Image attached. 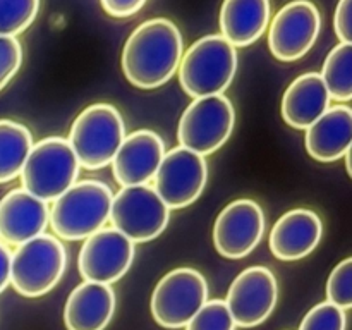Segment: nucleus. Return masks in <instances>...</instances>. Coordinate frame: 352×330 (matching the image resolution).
Masks as SVG:
<instances>
[{
    "instance_id": "nucleus-23",
    "label": "nucleus",
    "mask_w": 352,
    "mask_h": 330,
    "mask_svg": "<svg viewBox=\"0 0 352 330\" xmlns=\"http://www.w3.org/2000/svg\"><path fill=\"white\" fill-rule=\"evenodd\" d=\"M330 98L349 102L352 98V45L339 43L325 58L322 72Z\"/></svg>"
},
{
    "instance_id": "nucleus-17",
    "label": "nucleus",
    "mask_w": 352,
    "mask_h": 330,
    "mask_svg": "<svg viewBox=\"0 0 352 330\" xmlns=\"http://www.w3.org/2000/svg\"><path fill=\"white\" fill-rule=\"evenodd\" d=\"M322 236V219L309 208H294L275 222L268 244L278 260L298 261L316 250Z\"/></svg>"
},
{
    "instance_id": "nucleus-22",
    "label": "nucleus",
    "mask_w": 352,
    "mask_h": 330,
    "mask_svg": "<svg viewBox=\"0 0 352 330\" xmlns=\"http://www.w3.org/2000/svg\"><path fill=\"white\" fill-rule=\"evenodd\" d=\"M33 146V134L24 124L0 119V184L19 177Z\"/></svg>"
},
{
    "instance_id": "nucleus-28",
    "label": "nucleus",
    "mask_w": 352,
    "mask_h": 330,
    "mask_svg": "<svg viewBox=\"0 0 352 330\" xmlns=\"http://www.w3.org/2000/svg\"><path fill=\"white\" fill-rule=\"evenodd\" d=\"M23 64V47L14 36H0V91L12 81Z\"/></svg>"
},
{
    "instance_id": "nucleus-7",
    "label": "nucleus",
    "mask_w": 352,
    "mask_h": 330,
    "mask_svg": "<svg viewBox=\"0 0 352 330\" xmlns=\"http://www.w3.org/2000/svg\"><path fill=\"white\" fill-rule=\"evenodd\" d=\"M236 124L234 105L226 95L195 98L181 116L177 140L181 146L206 157L229 141Z\"/></svg>"
},
{
    "instance_id": "nucleus-16",
    "label": "nucleus",
    "mask_w": 352,
    "mask_h": 330,
    "mask_svg": "<svg viewBox=\"0 0 352 330\" xmlns=\"http://www.w3.org/2000/svg\"><path fill=\"white\" fill-rule=\"evenodd\" d=\"M50 206L26 189H10L0 199V241L7 246H19L40 236L48 227Z\"/></svg>"
},
{
    "instance_id": "nucleus-9",
    "label": "nucleus",
    "mask_w": 352,
    "mask_h": 330,
    "mask_svg": "<svg viewBox=\"0 0 352 330\" xmlns=\"http://www.w3.org/2000/svg\"><path fill=\"white\" fill-rule=\"evenodd\" d=\"M208 301V282L201 272L189 267L170 270L158 280L150 308L155 322L164 329H184Z\"/></svg>"
},
{
    "instance_id": "nucleus-3",
    "label": "nucleus",
    "mask_w": 352,
    "mask_h": 330,
    "mask_svg": "<svg viewBox=\"0 0 352 330\" xmlns=\"http://www.w3.org/2000/svg\"><path fill=\"white\" fill-rule=\"evenodd\" d=\"M237 64L236 47L222 34H206L182 54L179 82L191 98L223 95L236 78Z\"/></svg>"
},
{
    "instance_id": "nucleus-21",
    "label": "nucleus",
    "mask_w": 352,
    "mask_h": 330,
    "mask_svg": "<svg viewBox=\"0 0 352 330\" xmlns=\"http://www.w3.org/2000/svg\"><path fill=\"white\" fill-rule=\"evenodd\" d=\"M270 0H223L220 31L232 47H250L268 28Z\"/></svg>"
},
{
    "instance_id": "nucleus-29",
    "label": "nucleus",
    "mask_w": 352,
    "mask_h": 330,
    "mask_svg": "<svg viewBox=\"0 0 352 330\" xmlns=\"http://www.w3.org/2000/svg\"><path fill=\"white\" fill-rule=\"evenodd\" d=\"M351 12H352V0H339L336 9V19H333V28L340 43H351Z\"/></svg>"
},
{
    "instance_id": "nucleus-12",
    "label": "nucleus",
    "mask_w": 352,
    "mask_h": 330,
    "mask_svg": "<svg viewBox=\"0 0 352 330\" xmlns=\"http://www.w3.org/2000/svg\"><path fill=\"white\" fill-rule=\"evenodd\" d=\"M278 299V284L267 267H250L241 272L227 291L226 305L236 327L253 329L274 313Z\"/></svg>"
},
{
    "instance_id": "nucleus-13",
    "label": "nucleus",
    "mask_w": 352,
    "mask_h": 330,
    "mask_svg": "<svg viewBox=\"0 0 352 330\" xmlns=\"http://www.w3.org/2000/svg\"><path fill=\"white\" fill-rule=\"evenodd\" d=\"M134 243L113 227L86 237L79 250L78 268L85 280L109 284L120 280L134 261Z\"/></svg>"
},
{
    "instance_id": "nucleus-18",
    "label": "nucleus",
    "mask_w": 352,
    "mask_h": 330,
    "mask_svg": "<svg viewBox=\"0 0 352 330\" xmlns=\"http://www.w3.org/2000/svg\"><path fill=\"white\" fill-rule=\"evenodd\" d=\"M116 292L109 284L85 280L69 294L64 306L67 330H105L116 313Z\"/></svg>"
},
{
    "instance_id": "nucleus-10",
    "label": "nucleus",
    "mask_w": 352,
    "mask_h": 330,
    "mask_svg": "<svg viewBox=\"0 0 352 330\" xmlns=\"http://www.w3.org/2000/svg\"><path fill=\"white\" fill-rule=\"evenodd\" d=\"M153 181V189L168 208H186L205 191L208 165L201 155L184 146H175L165 151Z\"/></svg>"
},
{
    "instance_id": "nucleus-25",
    "label": "nucleus",
    "mask_w": 352,
    "mask_h": 330,
    "mask_svg": "<svg viewBox=\"0 0 352 330\" xmlns=\"http://www.w3.org/2000/svg\"><path fill=\"white\" fill-rule=\"evenodd\" d=\"M186 330H236L232 315L223 299L206 301L184 327Z\"/></svg>"
},
{
    "instance_id": "nucleus-19",
    "label": "nucleus",
    "mask_w": 352,
    "mask_h": 330,
    "mask_svg": "<svg viewBox=\"0 0 352 330\" xmlns=\"http://www.w3.org/2000/svg\"><path fill=\"white\" fill-rule=\"evenodd\" d=\"M306 151L322 164L340 160L352 144V110L349 105L329 107L318 120L306 129Z\"/></svg>"
},
{
    "instance_id": "nucleus-26",
    "label": "nucleus",
    "mask_w": 352,
    "mask_h": 330,
    "mask_svg": "<svg viewBox=\"0 0 352 330\" xmlns=\"http://www.w3.org/2000/svg\"><path fill=\"white\" fill-rule=\"evenodd\" d=\"M327 301L344 311L352 306V258L340 261L327 280Z\"/></svg>"
},
{
    "instance_id": "nucleus-2",
    "label": "nucleus",
    "mask_w": 352,
    "mask_h": 330,
    "mask_svg": "<svg viewBox=\"0 0 352 330\" xmlns=\"http://www.w3.org/2000/svg\"><path fill=\"white\" fill-rule=\"evenodd\" d=\"M112 198V189L105 182L96 179L76 181L50 206L48 223L55 237L79 241L103 229L110 217Z\"/></svg>"
},
{
    "instance_id": "nucleus-5",
    "label": "nucleus",
    "mask_w": 352,
    "mask_h": 330,
    "mask_svg": "<svg viewBox=\"0 0 352 330\" xmlns=\"http://www.w3.org/2000/svg\"><path fill=\"white\" fill-rule=\"evenodd\" d=\"M79 162L65 138L50 136L33 143L21 170V188L41 201L57 199L79 175Z\"/></svg>"
},
{
    "instance_id": "nucleus-30",
    "label": "nucleus",
    "mask_w": 352,
    "mask_h": 330,
    "mask_svg": "<svg viewBox=\"0 0 352 330\" xmlns=\"http://www.w3.org/2000/svg\"><path fill=\"white\" fill-rule=\"evenodd\" d=\"M103 10L112 17H131L140 12L146 0H100Z\"/></svg>"
},
{
    "instance_id": "nucleus-24",
    "label": "nucleus",
    "mask_w": 352,
    "mask_h": 330,
    "mask_svg": "<svg viewBox=\"0 0 352 330\" xmlns=\"http://www.w3.org/2000/svg\"><path fill=\"white\" fill-rule=\"evenodd\" d=\"M41 0H0V36L26 31L40 12Z\"/></svg>"
},
{
    "instance_id": "nucleus-31",
    "label": "nucleus",
    "mask_w": 352,
    "mask_h": 330,
    "mask_svg": "<svg viewBox=\"0 0 352 330\" xmlns=\"http://www.w3.org/2000/svg\"><path fill=\"white\" fill-rule=\"evenodd\" d=\"M10 260H12V251L0 241V294L10 284Z\"/></svg>"
},
{
    "instance_id": "nucleus-20",
    "label": "nucleus",
    "mask_w": 352,
    "mask_h": 330,
    "mask_svg": "<svg viewBox=\"0 0 352 330\" xmlns=\"http://www.w3.org/2000/svg\"><path fill=\"white\" fill-rule=\"evenodd\" d=\"M330 95L320 72L296 78L282 98V117L294 129H308L330 107Z\"/></svg>"
},
{
    "instance_id": "nucleus-4",
    "label": "nucleus",
    "mask_w": 352,
    "mask_h": 330,
    "mask_svg": "<svg viewBox=\"0 0 352 330\" xmlns=\"http://www.w3.org/2000/svg\"><path fill=\"white\" fill-rule=\"evenodd\" d=\"M124 138L126 124L119 110L110 103H93L76 117L67 141L79 165L98 170L112 164Z\"/></svg>"
},
{
    "instance_id": "nucleus-14",
    "label": "nucleus",
    "mask_w": 352,
    "mask_h": 330,
    "mask_svg": "<svg viewBox=\"0 0 352 330\" xmlns=\"http://www.w3.org/2000/svg\"><path fill=\"white\" fill-rule=\"evenodd\" d=\"M265 213L253 199H236L219 213L213 226L215 250L229 260H241L254 251L265 234Z\"/></svg>"
},
{
    "instance_id": "nucleus-15",
    "label": "nucleus",
    "mask_w": 352,
    "mask_h": 330,
    "mask_svg": "<svg viewBox=\"0 0 352 330\" xmlns=\"http://www.w3.org/2000/svg\"><path fill=\"white\" fill-rule=\"evenodd\" d=\"M165 155V143L155 131L127 134L112 160L113 177L120 186L148 184Z\"/></svg>"
},
{
    "instance_id": "nucleus-8",
    "label": "nucleus",
    "mask_w": 352,
    "mask_h": 330,
    "mask_svg": "<svg viewBox=\"0 0 352 330\" xmlns=\"http://www.w3.org/2000/svg\"><path fill=\"white\" fill-rule=\"evenodd\" d=\"M109 220L134 244L148 243L167 229L170 208L150 184L124 186L113 195Z\"/></svg>"
},
{
    "instance_id": "nucleus-27",
    "label": "nucleus",
    "mask_w": 352,
    "mask_h": 330,
    "mask_svg": "<svg viewBox=\"0 0 352 330\" xmlns=\"http://www.w3.org/2000/svg\"><path fill=\"white\" fill-rule=\"evenodd\" d=\"M346 311L329 301L313 306L302 318L299 330H346Z\"/></svg>"
},
{
    "instance_id": "nucleus-6",
    "label": "nucleus",
    "mask_w": 352,
    "mask_h": 330,
    "mask_svg": "<svg viewBox=\"0 0 352 330\" xmlns=\"http://www.w3.org/2000/svg\"><path fill=\"white\" fill-rule=\"evenodd\" d=\"M67 251L58 237L40 234L19 244L10 260V285L24 298H40L60 282Z\"/></svg>"
},
{
    "instance_id": "nucleus-1",
    "label": "nucleus",
    "mask_w": 352,
    "mask_h": 330,
    "mask_svg": "<svg viewBox=\"0 0 352 330\" xmlns=\"http://www.w3.org/2000/svg\"><path fill=\"white\" fill-rule=\"evenodd\" d=\"M184 54L179 28L165 17L141 23L127 38L122 50V72L141 89H153L170 81Z\"/></svg>"
},
{
    "instance_id": "nucleus-11",
    "label": "nucleus",
    "mask_w": 352,
    "mask_h": 330,
    "mask_svg": "<svg viewBox=\"0 0 352 330\" xmlns=\"http://www.w3.org/2000/svg\"><path fill=\"white\" fill-rule=\"evenodd\" d=\"M320 30L322 16L315 3L309 0H292L272 19L268 48L277 60H299L316 43Z\"/></svg>"
}]
</instances>
